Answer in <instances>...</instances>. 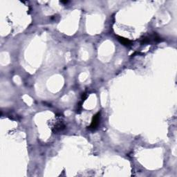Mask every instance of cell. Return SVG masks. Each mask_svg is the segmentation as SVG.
Returning a JSON list of instances; mask_svg holds the SVG:
<instances>
[{"label":"cell","instance_id":"cell-1","mask_svg":"<svg viewBox=\"0 0 177 177\" xmlns=\"http://www.w3.org/2000/svg\"><path fill=\"white\" fill-rule=\"evenodd\" d=\"M57 122H55V125L52 129L53 132L57 133L60 131H62L63 130L65 129V125L63 121L61 120V117H59L57 118Z\"/></svg>","mask_w":177,"mask_h":177},{"label":"cell","instance_id":"cell-2","mask_svg":"<svg viewBox=\"0 0 177 177\" xmlns=\"http://www.w3.org/2000/svg\"><path fill=\"white\" fill-rule=\"evenodd\" d=\"M100 113L98 112L97 114H95L93 116L92 124H91L89 129L92 130H95V129L98 127V125H99L100 122Z\"/></svg>","mask_w":177,"mask_h":177},{"label":"cell","instance_id":"cell-3","mask_svg":"<svg viewBox=\"0 0 177 177\" xmlns=\"http://www.w3.org/2000/svg\"><path fill=\"white\" fill-rule=\"evenodd\" d=\"M117 37H118V41H119L121 44H123L126 47L130 46V45L131 44V41L130 40L125 38V37H120V36H117Z\"/></svg>","mask_w":177,"mask_h":177}]
</instances>
